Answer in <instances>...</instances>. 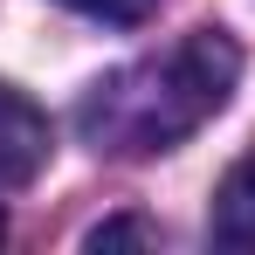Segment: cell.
<instances>
[{"label": "cell", "instance_id": "obj_2", "mask_svg": "<svg viewBox=\"0 0 255 255\" xmlns=\"http://www.w3.org/2000/svg\"><path fill=\"white\" fill-rule=\"evenodd\" d=\"M48 145H55V138H48V118L14 83H0V193L28 186V179L48 166Z\"/></svg>", "mask_w": 255, "mask_h": 255}, {"label": "cell", "instance_id": "obj_6", "mask_svg": "<svg viewBox=\"0 0 255 255\" xmlns=\"http://www.w3.org/2000/svg\"><path fill=\"white\" fill-rule=\"evenodd\" d=\"M0 242H7V214H0Z\"/></svg>", "mask_w": 255, "mask_h": 255}, {"label": "cell", "instance_id": "obj_4", "mask_svg": "<svg viewBox=\"0 0 255 255\" xmlns=\"http://www.w3.org/2000/svg\"><path fill=\"white\" fill-rule=\"evenodd\" d=\"M62 7H76V14H90V21H111V28H131V21L159 14L166 0H62Z\"/></svg>", "mask_w": 255, "mask_h": 255}, {"label": "cell", "instance_id": "obj_1", "mask_svg": "<svg viewBox=\"0 0 255 255\" xmlns=\"http://www.w3.org/2000/svg\"><path fill=\"white\" fill-rule=\"evenodd\" d=\"M242 83V48L228 28H193L159 55L97 76L76 104V131L104 159H159L228 111Z\"/></svg>", "mask_w": 255, "mask_h": 255}, {"label": "cell", "instance_id": "obj_3", "mask_svg": "<svg viewBox=\"0 0 255 255\" xmlns=\"http://www.w3.org/2000/svg\"><path fill=\"white\" fill-rule=\"evenodd\" d=\"M207 235L221 242V249H255V159H242V166L221 179Z\"/></svg>", "mask_w": 255, "mask_h": 255}, {"label": "cell", "instance_id": "obj_5", "mask_svg": "<svg viewBox=\"0 0 255 255\" xmlns=\"http://www.w3.org/2000/svg\"><path fill=\"white\" fill-rule=\"evenodd\" d=\"M118 242H152V228H145V221H104V228L90 235V249H118Z\"/></svg>", "mask_w": 255, "mask_h": 255}]
</instances>
